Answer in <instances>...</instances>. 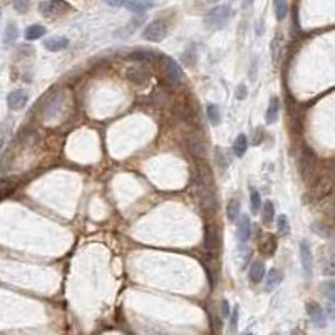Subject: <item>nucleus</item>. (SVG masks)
Returning a JSON list of instances; mask_svg holds the SVG:
<instances>
[{
	"label": "nucleus",
	"instance_id": "b1692460",
	"mask_svg": "<svg viewBox=\"0 0 335 335\" xmlns=\"http://www.w3.org/2000/svg\"><path fill=\"white\" fill-rule=\"evenodd\" d=\"M206 114H208V119L213 126H218L222 122V112H220V108L217 104H210L206 108Z\"/></svg>",
	"mask_w": 335,
	"mask_h": 335
},
{
	"label": "nucleus",
	"instance_id": "9d476101",
	"mask_svg": "<svg viewBox=\"0 0 335 335\" xmlns=\"http://www.w3.org/2000/svg\"><path fill=\"white\" fill-rule=\"evenodd\" d=\"M151 7H153L151 0H126V8L132 13H137V15H143Z\"/></svg>",
	"mask_w": 335,
	"mask_h": 335
},
{
	"label": "nucleus",
	"instance_id": "cd10ccee",
	"mask_svg": "<svg viewBox=\"0 0 335 335\" xmlns=\"http://www.w3.org/2000/svg\"><path fill=\"white\" fill-rule=\"evenodd\" d=\"M12 5L15 8V12L19 13H27L30 7V0H12Z\"/></svg>",
	"mask_w": 335,
	"mask_h": 335
},
{
	"label": "nucleus",
	"instance_id": "39448f33",
	"mask_svg": "<svg viewBox=\"0 0 335 335\" xmlns=\"http://www.w3.org/2000/svg\"><path fill=\"white\" fill-rule=\"evenodd\" d=\"M164 71H166L168 81L171 82L173 86L181 84L183 79H185V74H183L181 66L171 57H164Z\"/></svg>",
	"mask_w": 335,
	"mask_h": 335
},
{
	"label": "nucleus",
	"instance_id": "f704fd0d",
	"mask_svg": "<svg viewBox=\"0 0 335 335\" xmlns=\"http://www.w3.org/2000/svg\"><path fill=\"white\" fill-rule=\"evenodd\" d=\"M246 335H253V334H246Z\"/></svg>",
	"mask_w": 335,
	"mask_h": 335
},
{
	"label": "nucleus",
	"instance_id": "dca6fc26",
	"mask_svg": "<svg viewBox=\"0 0 335 335\" xmlns=\"http://www.w3.org/2000/svg\"><path fill=\"white\" fill-rule=\"evenodd\" d=\"M250 235H251V223H250V218L243 215V217H241V222H240V226H238V238H240V241H241V243H246V241L250 240Z\"/></svg>",
	"mask_w": 335,
	"mask_h": 335
},
{
	"label": "nucleus",
	"instance_id": "a878e982",
	"mask_svg": "<svg viewBox=\"0 0 335 335\" xmlns=\"http://www.w3.org/2000/svg\"><path fill=\"white\" fill-rule=\"evenodd\" d=\"M277 228H278V233L282 236H287L288 233H290V223H288L287 215H280V217L277 218Z\"/></svg>",
	"mask_w": 335,
	"mask_h": 335
},
{
	"label": "nucleus",
	"instance_id": "9b49d317",
	"mask_svg": "<svg viewBox=\"0 0 335 335\" xmlns=\"http://www.w3.org/2000/svg\"><path fill=\"white\" fill-rule=\"evenodd\" d=\"M69 45V39L66 37H57V35H54V37H49L44 40V47L50 50V52H59V50L66 49Z\"/></svg>",
	"mask_w": 335,
	"mask_h": 335
},
{
	"label": "nucleus",
	"instance_id": "f03ea898",
	"mask_svg": "<svg viewBox=\"0 0 335 335\" xmlns=\"http://www.w3.org/2000/svg\"><path fill=\"white\" fill-rule=\"evenodd\" d=\"M71 5L66 0H44L39 3V12L47 19H59L71 10Z\"/></svg>",
	"mask_w": 335,
	"mask_h": 335
},
{
	"label": "nucleus",
	"instance_id": "5701e85b",
	"mask_svg": "<svg viewBox=\"0 0 335 335\" xmlns=\"http://www.w3.org/2000/svg\"><path fill=\"white\" fill-rule=\"evenodd\" d=\"M250 208H251V213H258V211H261V208H263V205H261V196L255 188H250Z\"/></svg>",
	"mask_w": 335,
	"mask_h": 335
},
{
	"label": "nucleus",
	"instance_id": "c756f323",
	"mask_svg": "<svg viewBox=\"0 0 335 335\" xmlns=\"http://www.w3.org/2000/svg\"><path fill=\"white\" fill-rule=\"evenodd\" d=\"M154 54L151 52H132L131 54V59H134V61H149V59H153Z\"/></svg>",
	"mask_w": 335,
	"mask_h": 335
},
{
	"label": "nucleus",
	"instance_id": "2eb2a0df",
	"mask_svg": "<svg viewBox=\"0 0 335 335\" xmlns=\"http://www.w3.org/2000/svg\"><path fill=\"white\" fill-rule=\"evenodd\" d=\"M250 282L251 283H260L261 280L265 278V265H263V261H260V260H256V261H253L251 263V267H250Z\"/></svg>",
	"mask_w": 335,
	"mask_h": 335
},
{
	"label": "nucleus",
	"instance_id": "bb28decb",
	"mask_svg": "<svg viewBox=\"0 0 335 335\" xmlns=\"http://www.w3.org/2000/svg\"><path fill=\"white\" fill-rule=\"evenodd\" d=\"M282 45H283V39L282 35H277L273 40H272V61L277 64L278 62V56H280V50H282Z\"/></svg>",
	"mask_w": 335,
	"mask_h": 335
},
{
	"label": "nucleus",
	"instance_id": "473e14b6",
	"mask_svg": "<svg viewBox=\"0 0 335 335\" xmlns=\"http://www.w3.org/2000/svg\"><path fill=\"white\" fill-rule=\"evenodd\" d=\"M246 94H248V91H246V87L245 86H238V89H236V99L238 101H241V99H246Z\"/></svg>",
	"mask_w": 335,
	"mask_h": 335
},
{
	"label": "nucleus",
	"instance_id": "2f4dec72",
	"mask_svg": "<svg viewBox=\"0 0 335 335\" xmlns=\"http://www.w3.org/2000/svg\"><path fill=\"white\" fill-rule=\"evenodd\" d=\"M230 315H231L230 304H228V300H222V317L223 319H230Z\"/></svg>",
	"mask_w": 335,
	"mask_h": 335
},
{
	"label": "nucleus",
	"instance_id": "c85d7f7f",
	"mask_svg": "<svg viewBox=\"0 0 335 335\" xmlns=\"http://www.w3.org/2000/svg\"><path fill=\"white\" fill-rule=\"evenodd\" d=\"M324 273H327V275L335 273V253H332L324 260Z\"/></svg>",
	"mask_w": 335,
	"mask_h": 335
},
{
	"label": "nucleus",
	"instance_id": "1a4fd4ad",
	"mask_svg": "<svg viewBox=\"0 0 335 335\" xmlns=\"http://www.w3.org/2000/svg\"><path fill=\"white\" fill-rule=\"evenodd\" d=\"M126 77H127V81L132 82V84L141 86V84H144V82L148 81V72H146L144 69L139 67V66H131L126 71Z\"/></svg>",
	"mask_w": 335,
	"mask_h": 335
},
{
	"label": "nucleus",
	"instance_id": "6e6552de",
	"mask_svg": "<svg viewBox=\"0 0 335 335\" xmlns=\"http://www.w3.org/2000/svg\"><path fill=\"white\" fill-rule=\"evenodd\" d=\"M322 292L329 300L327 315L334 319L335 317V280H327V282H324L322 283Z\"/></svg>",
	"mask_w": 335,
	"mask_h": 335
},
{
	"label": "nucleus",
	"instance_id": "6ab92c4d",
	"mask_svg": "<svg viewBox=\"0 0 335 335\" xmlns=\"http://www.w3.org/2000/svg\"><path fill=\"white\" fill-rule=\"evenodd\" d=\"M246 149H248V139H246V136L245 134L236 136L235 143H233V153H235L238 158H241V156H245Z\"/></svg>",
	"mask_w": 335,
	"mask_h": 335
},
{
	"label": "nucleus",
	"instance_id": "e433bc0d",
	"mask_svg": "<svg viewBox=\"0 0 335 335\" xmlns=\"http://www.w3.org/2000/svg\"><path fill=\"white\" fill-rule=\"evenodd\" d=\"M293 335H297V334H293Z\"/></svg>",
	"mask_w": 335,
	"mask_h": 335
},
{
	"label": "nucleus",
	"instance_id": "f257e3e1",
	"mask_svg": "<svg viewBox=\"0 0 335 335\" xmlns=\"http://www.w3.org/2000/svg\"><path fill=\"white\" fill-rule=\"evenodd\" d=\"M231 15L233 10L230 5H217L205 15V25L210 30H222L223 27L228 25Z\"/></svg>",
	"mask_w": 335,
	"mask_h": 335
},
{
	"label": "nucleus",
	"instance_id": "c9c22d12",
	"mask_svg": "<svg viewBox=\"0 0 335 335\" xmlns=\"http://www.w3.org/2000/svg\"><path fill=\"white\" fill-rule=\"evenodd\" d=\"M211 2H215V0H211Z\"/></svg>",
	"mask_w": 335,
	"mask_h": 335
},
{
	"label": "nucleus",
	"instance_id": "f3484780",
	"mask_svg": "<svg viewBox=\"0 0 335 335\" xmlns=\"http://www.w3.org/2000/svg\"><path fill=\"white\" fill-rule=\"evenodd\" d=\"M260 250L263 251L265 255L272 256L277 250V240H275L273 235H265L263 240L260 241Z\"/></svg>",
	"mask_w": 335,
	"mask_h": 335
},
{
	"label": "nucleus",
	"instance_id": "423d86ee",
	"mask_svg": "<svg viewBox=\"0 0 335 335\" xmlns=\"http://www.w3.org/2000/svg\"><path fill=\"white\" fill-rule=\"evenodd\" d=\"M307 314H309L312 324H314L315 327L322 329L327 325V314H325V310L317 304V302H309V304H307Z\"/></svg>",
	"mask_w": 335,
	"mask_h": 335
},
{
	"label": "nucleus",
	"instance_id": "aec40b11",
	"mask_svg": "<svg viewBox=\"0 0 335 335\" xmlns=\"http://www.w3.org/2000/svg\"><path fill=\"white\" fill-rule=\"evenodd\" d=\"M314 164H315V154H314V151L309 149V148H305L304 153H302V169H304V173L312 171Z\"/></svg>",
	"mask_w": 335,
	"mask_h": 335
},
{
	"label": "nucleus",
	"instance_id": "393cba45",
	"mask_svg": "<svg viewBox=\"0 0 335 335\" xmlns=\"http://www.w3.org/2000/svg\"><path fill=\"white\" fill-rule=\"evenodd\" d=\"M273 7H275V17H277V20L282 22L288 13V3L285 0H275Z\"/></svg>",
	"mask_w": 335,
	"mask_h": 335
},
{
	"label": "nucleus",
	"instance_id": "a211bd4d",
	"mask_svg": "<svg viewBox=\"0 0 335 335\" xmlns=\"http://www.w3.org/2000/svg\"><path fill=\"white\" fill-rule=\"evenodd\" d=\"M45 27L40 25V24H34V25H29L25 29V39L27 40H37L40 37H44L45 35Z\"/></svg>",
	"mask_w": 335,
	"mask_h": 335
},
{
	"label": "nucleus",
	"instance_id": "0eeeda50",
	"mask_svg": "<svg viewBox=\"0 0 335 335\" xmlns=\"http://www.w3.org/2000/svg\"><path fill=\"white\" fill-rule=\"evenodd\" d=\"M27 101H29V93L25 89H15L7 96V104L12 111H20L25 108Z\"/></svg>",
	"mask_w": 335,
	"mask_h": 335
},
{
	"label": "nucleus",
	"instance_id": "f8f14e48",
	"mask_svg": "<svg viewBox=\"0 0 335 335\" xmlns=\"http://www.w3.org/2000/svg\"><path fill=\"white\" fill-rule=\"evenodd\" d=\"M283 280V273L278 268H270L267 275V282H265V290L272 292L273 288H277Z\"/></svg>",
	"mask_w": 335,
	"mask_h": 335
},
{
	"label": "nucleus",
	"instance_id": "412c9836",
	"mask_svg": "<svg viewBox=\"0 0 335 335\" xmlns=\"http://www.w3.org/2000/svg\"><path fill=\"white\" fill-rule=\"evenodd\" d=\"M240 210H241L240 201L231 200L230 203H228V206H226V218H228V222H231V223L236 222L238 217H240Z\"/></svg>",
	"mask_w": 335,
	"mask_h": 335
},
{
	"label": "nucleus",
	"instance_id": "4468645a",
	"mask_svg": "<svg viewBox=\"0 0 335 335\" xmlns=\"http://www.w3.org/2000/svg\"><path fill=\"white\" fill-rule=\"evenodd\" d=\"M17 39H19V27L10 22L3 30V47H10L17 42Z\"/></svg>",
	"mask_w": 335,
	"mask_h": 335
},
{
	"label": "nucleus",
	"instance_id": "7ed1b4c3",
	"mask_svg": "<svg viewBox=\"0 0 335 335\" xmlns=\"http://www.w3.org/2000/svg\"><path fill=\"white\" fill-rule=\"evenodd\" d=\"M168 34V27L163 20H153L146 25V29L143 32V37L149 42H161L164 40Z\"/></svg>",
	"mask_w": 335,
	"mask_h": 335
},
{
	"label": "nucleus",
	"instance_id": "20e7f679",
	"mask_svg": "<svg viewBox=\"0 0 335 335\" xmlns=\"http://www.w3.org/2000/svg\"><path fill=\"white\" fill-rule=\"evenodd\" d=\"M300 261H302V270H304L305 278H312V272H314V256H312L310 243L307 240L300 241Z\"/></svg>",
	"mask_w": 335,
	"mask_h": 335
},
{
	"label": "nucleus",
	"instance_id": "72a5a7b5",
	"mask_svg": "<svg viewBox=\"0 0 335 335\" xmlns=\"http://www.w3.org/2000/svg\"><path fill=\"white\" fill-rule=\"evenodd\" d=\"M111 7H126V0H104Z\"/></svg>",
	"mask_w": 335,
	"mask_h": 335
},
{
	"label": "nucleus",
	"instance_id": "4be33fe9",
	"mask_svg": "<svg viewBox=\"0 0 335 335\" xmlns=\"http://www.w3.org/2000/svg\"><path fill=\"white\" fill-rule=\"evenodd\" d=\"M275 220V206L272 201H267L261 208V222L263 224H270Z\"/></svg>",
	"mask_w": 335,
	"mask_h": 335
},
{
	"label": "nucleus",
	"instance_id": "ddd939ff",
	"mask_svg": "<svg viewBox=\"0 0 335 335\" xmlns=\"http://www.w3.org/2000/svg\"><path fill=\"white\" fill-rule=\"evenodd\" d=\"M278 112H280V101L277 96H273L268 103V109H267V116H265V121L267 124H275L278 119Z\"/></svg>",
	"mask_w": 335,
	"mask_h": 335
},
{
	"label": "nucleus",
	"instance_id": "7c9ffc66",
	"mask_svg": "<svg viewBox=\"0 0 335 335\" xmlns=\"http://www.w3.org/2000/svg\"><path fill=\"white\" fill-rule=\"evenodd\" d=\"M236 325H238V307L233 309L231 315H230V330H231V334H235Z\"/></svg>",
	"mask_w": 335,
	"mask_h": 335
}]
</instances>
